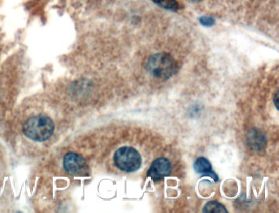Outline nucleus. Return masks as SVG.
I'll list each match as a JSON object with an SVG mask.
<instances>
[{
  "instance_id": "f03ea898",
  "label": "nucleus",
  "mask_w": 279,
  "mask_h": 213,
  "mask_svg": "<svg viewBox=\"0 0 279 213\" xmlns=\"http://www.w3.org/2000/svg\"><path fill=\"white\" fill-rule=\"evenodd\" d=\"M53 131L54 123L53 120L43 115L30 117L23 125L25 136L34 141H45L52 136Z\"/></svg>"
},
{
  "instance_id": "9d476101",
  "label": "nucleus",
  "mask_w": 279,
  "mask_h": 213,
  "mask_svg": "<svg viewBox=\"0 0 279 213\" xmlns=\"http://www.w3.org/2000/svg\"><path fill=\"white\" fill-rule=\"evenodd\" d=\"M193 2H200V1H202V0H191Z\"/></svg>"
},
{
  "instance_id": "1a4fd4ad",
  "label": "nucleus",
  "mask_w": 279,
  "mask_h": 213,
  "mask_svg": "<svg viewBox=\"0 0 279 213\" xmlns=\"http://www.w3.org/2000/svg\"><path fill=\"white\" fill-rule=\"evenodd\" d=\"M201 22H202L204 25H206V26H210V25H211L212 24L214 23L213 20L207 18V17H206V18H202Z\"/></svg>"
},
{
  "instance_id": "7ed1b4c3",
  "label": "nucleus",
  "mask_w": 279,
  "mask_h": 213,
  "mask_svg": "<svg viewBox=\"0 0 279 213\" xmlns=\"http://www.w3.org/2000/svg\"><path fill=\"white\" fill-rule=\"evenodd\" d=\"M114 163L118 168L126 172H135L142 165L140 154L131 147H122L114 155Z\"/></svg>"
},
{
  "instance_id": "20e7f679",
  "label": "nucleus",
  "mask_w": 279,
  "mask_h": 213,
  "mask_svg": "<svg viewBox=\"0 0 279 213\" xmlns=\"http://www.w3.org/2000/svg\"><path fill=\"white\" fill-rule=\"evenodd\" d=\"M66 171L74 175H84L88 171L86 160L76 153H68L63 159Z\"/></svg>"
},
{
  "instance_id": "423d86ee",
  "label": "nucleus",
  "mask_w": 279,
  "mask_h": 213,
  "mask_svg": "<svg viewBox=\"0 0 279 213\" xmlns=\"http://www.w3.org/2000/svg\"><path fill=\"white\" fill-rule=\"evenodd\" d=\"M193 167H194V170L197 173L202 175L203 176H210L212 179H214V181H218V176L212 170L211 164L207 159H205L203 157L198 158L195 161Z\"/></svg>"
},
{
  "instance_id": "6e6552de",
  "label": "nucleus",
  "mask_w": 279,
  "mask_h": 213,
  "mask_svg": "<svg viewBox=\"0 0 279 213\" xmlns=\"http://www.w3.org/2000/svg\"><path fill=\"white\" fill-rule=\"evenodd\" d=\"M203 211L204 212L208 213L227 212L225 207H224L223 205L216 203V202H210V203H208L207 204H206V206L204 207Z\"/></svg>"
},
{
  "instance_id": "39448f33",
  "label": "nucleus",
  "mask_w": 279,
  "mask_h": 213,
  "mask_svg": "<svg viewBox=\"0 0 279 213\" xmlns=\"http://www.w3.org/2000/svg\"><path fill=\"white\" fill-rule=\"evenodd\" d=\"M172 171V166L170 161L165 158L156 159L147 171V176L153 181H159L168 176Z\"/></svg>"
},
{
  "instance_id": "0eeeda50",
  "label": "nucleus",
  "mask_w": 279,
  "mask_h": 213,
  "mask_svg": "<svg viewBox=\"0 0 279 213\" xmlns=\"http://www.w3.org/2000/svg\"><path fill=\"white\" fill-rule=\"evenodd\" d=\"M153 2L167 10L176 11L179 9L176 0H153Z\"/></svg>"
},
{
  "instance_id": "f257e3e1",
  "label": "nucleus",
  "mask_w": 279,
  "mask_h": 213,
  "mask_svg": "<svg viewBox=\"0 0 279 213\" xmlns=\"http://www.w3.org/2000/svg\"><path fill=\"white\" fill-rule=\"evenodd\" d=\"M145 67L151 76L163 80H168L178 71L176 61L172 56L166 53L151 55Z\"/></svg>"
}]
</instances>
